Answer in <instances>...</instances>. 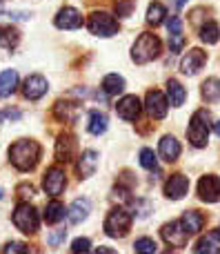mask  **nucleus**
I'll return each instance as SVG.
<instances>
[{"label": "nucleus", "instance_id": "10", "mask_svg": "<svg viewBox=\"0 0 220 254\" xmlns=\"http://www.w3.org/2000/svg\"><path fill=\"white\" fill-rule=\"evenodd\" d=\"M205 63H207V54H205L203 49L194 47V49H189V52H187L185 56H182V61H180V69H182V74L194 76V74H198V71L203 69Z\"/></svg>", "mask_w": 220, "mask_h": 254}, {"label": "nucleus", "instance_id": "11", "mask_svg": "<svg viewBox=\"0 0 220 254\" xmlns=\"http://www.w3.org/2000/svg\"><path fill=\"white\" fill-rule=\"evenodd\" d=\"M198 196L205 203H216L220 201V179L214 174H207L200 179L198 183Z\"/></svg>", "mask_w": 220, "mask_h": 254}, {"label": "nucleus", "instance_id": "14", "mask_svg": "<svg viewBox=\"0 0 220 254\" xmlns=\"http://www.w3.org/2000/svg\"><path fill=\"white\" fill-rule=\"evenodd\" d=\"M53 22H56L58 29H78V27H83V13L76 7H62L56 13Z\"/></svg>", "mask_w": 220, "mask_h": 254}, {"label": "nucleus", "instance_id": "38", "mask_svg": "<svg viewBox=\"0 0 220 254\" xmlns=\"http://www.w3.org/2000/svg\"><path fill=\"white\" fill-rule=\"evenodd\" d=\"M18 192H20V196H34V194H36V190H34V185H20V188H18Z\"/></svg>", "mask_w": 220, "mask_h": 254}, {"label": "nucleus", "instance_id": "18", "mask_svg": "<svg viewBox=\"0 0 220 254\" xmlns=\"http://www.w3.org/2000/svg\"><path fill=\"white\" fill-rule=\"evenodd\" d=\"M96 165H98V154L93 152V149H87V152H83V156H80V161H78V174H80V179H89V176L96 172Z\"/></svg>", "mask_w": 220, "mask_h": 254}, {"label": "nucleus", "instance_id": "34", "mask_svg": "<svg viewBox=\"0 0 220 254\" xmlns=\"http://www.w3.org/2000/svg\"><path fill=\"white\" fill-rule=\"evenodd\" d=\"M114 9H116V16L118 18H127V16H132V11H133V2L132 0H118Z\"/></svg>", "mask_w": 220, "mask_h": 254}, {"label": "nucleus", "instance_id": "44", "mask_svg": "<svg viewBox=\"0 0 220 254\" xmlns=\"http://www.w3.org/2000/svg\"><path fill=\"white\" fill-rule=\"evenodd\" d=\"M0 194H2V190H0Z\"/></svg>", "mask_w": 220, "mask_h": 254}, {"label": "nucleus", "instance_id": "33", "mask_svg": "<svg viewBox=\"0 0 220 254\" xmlns=\"http://www.w3.org/2000/svg\"><path fill=\"white\" fill-rule=\"evenodd\" d=\"M140 165L145 170H158V158H156L154 149H149V147L140 149Z\"/></svg>", "mask_w": 220, "mask_h": 254}, {"label": "nucleus", "instance_id": "9", "mask_svg": "<svg viewBox=\"0 0 220 254\" xmlns=\"http://www.w3.org/2000/svg\"><path fill=\"white\" fill-rule=\"evenodd\" d=\"M163 239L169 243L172 248H185L187 239H189V232L185 230V225L180 221H172V223H165L163 230H160Z\"/></svg>", "mask_w": 220, "mask_h": 254}, {"label": "nucleus", "instance_id": "42", "mask_svg": "<svg viewBox=\"0 0 220 254\" xmlns=\"http://www.w3.org/2000/svg\"><path fill=\"white\" fill-rule=\"evenodd\" d=\"M216 134L220 136V121H218V123H216Z\"/></svg>", "mask_w": 220, "mask_h": 254}, {"label": "nucleus", "instance_id": "28", "mask_svg": "<svg viewBox=\"0 0 220 254\" xmlns=\"http://www.w3.org/2000/svg\"><path fill=\"white\" fill-rule=\"evenodd\" d=\"M203 98L207 103L220 101V78H207L203 83Z\"/></svg>", "mask_w": 220, "mask_h": 254}, {"label": "nucleus", "instance_id": "26", "mask_svg": "<svg viewBox=\"0 0 220 254\" xmlns=\"http://www.w3.org/2000/svg\"><path fill=\"white\" fill-rule=\"evenodd\" d=\"M67 216V210H65V205H62L60 201H51V203H47V207H44V221L47 223H60L62 219Z\"/></svg>", "mask_w": 220, "mask_h": 254}, {"label": "nucleus", "instance_id": "1", "mask_svg": "<svg viewBox=\"0 0 220 254\" xmlns=\"http://www.w3.org/2000/svg\"><path fill=\"white\" fill-rule=\"evenodd\" d=\"M38 158H40V145L36 143V140L22 138V140H16V143L9 147V161L20 172L34 170Z\"/></svg>", "mask_w": 220, "mask_h": 254}, {"label": "nucleus", "instance_id": "19", "mask_svg": "<svg viewBox=\"0 0 220 254\" xmlns=\"http://www.w3.org/2000/svg\"><path fill=\"white\" fill-rule=\"evenodd\" d=\"M180 223L185 225V230L189 234H198L200 230H203V225H205V216L200 214L198 210H187L185 214H182Z\"/></svg>", "mask_w": 220, "mask_h": 254}, {"label": "nucleus", "instance_id": "13", "mask_svg": "<svg viewBox=\"0 0 220 254\" xmlns=\"http://www.w3.org/2000/svg\"><path fill=\"white\" fill-rule=\"evenodd\" d=\"M140 98L133 96V94H129V96H123L118 103H116V112H118V116L123 121H136L138 116H140Z\"/></svg>", "mask_w": 220, "mask_h": 254}, {"label": "nucleus", "instance_id": "23", "mask_svg": "<svg viewBox=\"0 0 220 254\" xmlns=\"http://www.w3.org/2000/svg\"><path fill=\"white\" fill-rule=\"evenodd\" d=\"M20 40V31L13 25H0V47L2 49H13Z\"/></svg>", "mask_w": 220, "mask_h": 254}, {"label": "nucleus", "instance_id": "4", "mask_svg": "<svg viewBox=\"0 0 220 254\" xmlns=\"http://www.w3.org/2000/svg\"><path fill=\"white\" fill-rule=\"evenodd\" d=\"M132 228V214L125 207H114L105 219V232L111 239H120L129 232Z\"/></svg>", "mask_w": 220, "mask_h": 254}, {"label": "nucleus", "instance_id": "29", "mask_svg": "<svg viewBox=\"0 0 220 254\" xmlns=\"http://www.w3.org/2000/svg\"><path fill=\"white\" fill-rule=\"evenodd\" d=\"M53 114L58 116L60 121H67V123H71V121H76V116H78V107L74 105V103H56V107H53Z\"/></svg>", "mask_w": 220, "mask_h": 254}, {"label": "nucleus", "instance_id": "30", "mask_svg": "<svg viewBox=\"0 0 220 254\" xmlns=\"http://www.w3.org/2000/svg\"><path fill=\"white\" fill-rule=\"evenodd\" d=\"M220 38V27L214 20H207L203 27H200V40L207 45H216Z\"/></svg>", "mask_w": 220, "mask_h": 254}, {"label": "nucleus", "instance_id": "16", "mask_svg": "<svg viewBox=\"0 0 220 254\" xmlns=\"http://www.w3.org/2000/svg\"><path fill=\"white\" fill-rule=\"evenodd\" d=\"M76 152V138L71 134H60L56 140V161L58 163H69Z\"/></svg>", "mask_w": 220, "mask_h": 254}, {"label": "nucleus", "instance_id": "35", "mask_svg": "<svg viewBox=\"0 0 220 254\" xmlns=\"http://www.w3.org/2000/svg\"><path fill=\"white\" fill-rule=\"evenodd\" d=\"M2 254H27V246L25 243H18V241H11L4 246Z\"/></svg>", "mask_w": 220, "mask_h": 254}, {"label": "nucleus", "instance_id": "3", "mask_svg": "<svg viewBox=\"0 0 220 254\" xmlns=\"http://www.w3.org/2000/svg\"><path fill=\"white\" fill-rule=\"evenodd\" d=\"M209 131H212V114L207 110H198L194 112L187 127V138L194 147H205L209 140Z\"/></svg>", "mask_w": 220, "mask_h": 254}, {"label": "nucleus", "instance_id": "27", "mask_svg": "<svg viewBox=\"0 0 220 254\" xmlns=\"http://www.w3.org/2000/svg\"><path fill=\"white\" fill-rule=\"evenodd\" d=\"M107 123H109V121H107V116L102 114V112H91V114H89V125H87L89 134H93V136L105 134Z\"/></svg>", "mask_w": 220, "mask_h": 254}, {"label": "nucleus", "instance_id": "7", "mask_svg": "<svg viewBox=\"0 0 220 254\" xmlns=\"http://www.w3.org/2000/svg\"><path fill=\"white\" fill-rule=\"evenodd\" d=\"M43 188L47 194L51 196H60L67 188V174L60 165H53L44 172V179H43Z\"/></svg>", "mask_w": 220, "mask_h": 254}, {"label": "nucleus", "instance_id": "41", "mask_svg": "<svg viewBox=\"0 0 220 254\" xmlns=\"http://www.w3.org/2000/svg\"><path fill=\"white\" fill-rule=\"evenodd\" d=\"M185 4H187V0H176V7H178V9L185 7Z\"/></svg>", "mask_w": 220, "mask_h": 254}, {"label": "nucleus", "instance_id": "12", "mask_svg": "<svg viewBox=\"0 0 220 254\" xmlns=\"http://www.w3.org/2000/svg\"><path fill=\"white\" fill-rule=\"evenodd\" d=\"M47 89H49L47 78H43L40 74H31L29 78L25 80V85H22V94H25L27 101H38V98H43L44 94H47Z\"/></svg>", "mask_w": 220, "mask_h": 254}, {"label": "nucleus", "instance_id": "40", "mask_svg": "<svg viewBox=\"0 0 220 254\" xmlns=\"http://www.w3.org/2000/svg\"><path fill=\"white\" fill-rule=\"evenodd\" d=\"M4 114H7L9 119H20V112H11V110H7Z\"/></svg>", "mask_w": 220, "mask_h": 254}, {"label": "nucleus", "instance_id": "43", "mask_svg": "<svg viewBox=\"0 0 220 254\" xmlns=\"http://www.w3.org/2000/svg\"><path fill=\"white\" fill-rule=\"evenodd\" d=\"M74 254H89V252H74Z\"/></svg>", "mask_w": 220, "mask_h": 254}, {"label": "nucleus", "instance_id": "22", "mask_svg": "<svg viewBox=\"0 0 220 254\" xmlns=\"http://www.w3.org/2000/svg\"><path fill=\"white\" fill-rule=\"evenodd\" d=\"M167 98H169V105L172 107H180L182 103H185V98H187V92H185V87H182L178 80H167Z\"/></svg>", "mask_w": 220, "mask_h": 254}, {"label": "nucleus", "instance_id": "36", "mask_svg": "<svg viewBox=\"0 0 220 254\" xmlns=\"http://www.w3.org/2000/svg\"><path fill=\"white\" fill-rule=\"evenodd\" d=\"M65 237H67V230H58L56 234H49V237H47V243L56 248V246H60V243L65 241Z\"/></svg>", "mask_w": 220, "mask_h": 254}, {"label": "nucleus", "instance_id": "32", "mask_svg": "<svg viewBox=\"0 0 220 254\" xmlns=\"http://www.w3.org/2000/svg\"><path fill=\"white\" fill-rule=\"evenodd\" d=\"M133 250H136L138 254H154L156 250H158V246H156L154 239L142 237V239H138V241L133 243Z\"/></svg>", "mask_w": 220, "mask_h": 254}, {"label": "nucleus", "instance_id": "24", "mask_svg": "<svg viewBox=\"0 0 220 254\" xmlns=\"http://www.w3.org/2000/svg\"><path fill=\"white\" fill-rule=\"evenodd\" d=\"M89 207H91V205H89L87 198H78V201H74V203H71V207L67 210V216H69L71 223H80V221L87 219Z\"/></svg>", "mask_w": 220, "mask_h": 254}, {"label": "nucleus", "instance_id": "31", "mask_svg": "<svg viewBox=\"0 0 220 254\" xmlns=\"http://www.w3.org/2000/svg\"><path fill=\"white\" fill-rule=\"evenodd\" d=\"M165 16H167V9H165L163 2H151L149 9H147V22L154 27H158L165 20Z\"/></svg>", "mask_w": 220, "mask_h": 254}, {"label": "nucleus", "instance_id": "15", "mask_svg": "<svg viewBox=\"0 0 220 254\" xmlns=\"http://www.w3.org/2000/svg\"><path fill=\"white\" fill-rule=\"evenodd\" d=\"M187 190H189V179L185 174H174L165 183V196L172 198V201H180L187 194Z\"/></svg>", "mask_w": 220, "mask_h": 254}, {"label": "nucleus", "instance_id": "20", "mask_svg": "<svg viewBox=\"0 0 220 254\" xmlns=\"http://www.w3.org/2000/svg\"><path fill=\"white\" fill-rule=\"evenodd\" d=\"M18 87V71L16 69H4L0 74V98H7L16 92Z\"/></svg>", "mask_w": 220, "mask_h": 254}, {"label": "nucleus", "instance_id": "6", "mask_svg": "<svg viewBox=\"0 0 220 254\" xmlns=\"http://www.w3.org/2000/svg\"><path fill=\"white\" fill-rule=\"evenodd\" d=\"M13 225L25 234H34L40 225L36 207L29 205V203H20V205L16 207V212H13Z\"/></svg>", "mask_w": 220, "mask_h": 254}, {"label": "nucleus", "instance_id": "2", "mask_svg": "<svg viewBox=\"0 0 220 254\" xmlns=\"http://www.w3.org/2000/svg\"><path fill=\"white\" fill-rule=\"evenodd\" d=\"M160 52H163V43H160V38L156 34L145 31V34H140L138 40L133 43L132 61L138 63V65H147V63L156 61V58L160 56Z\"/></svg>", "mask_w": 220, "mask_h": 254}, {"label": "nucleus", "instance_id": "25", "mask_svg": "<svg viewBox=\"0 0 220 254\" xmlns=\"http://www.w3.org/2000/svg\"><path fill=\"white\" fill-rule=\"evenodd\" d=\"M123 89H125V78L123 76L107 74L105 78H102V92H105L107 96H118Z\"/></svg>", "mask_w": 220, "mask_h": 254}, {"label": "nucleus", "instance_id": "39", "mask_svg": "<svg viewBox=\"0 0 220 254\" xmlns=\"http://www.w3.org/2000/svg\"><path fill=\"white\" fill-rule=\"evenodd\" d=\"M96 254H118V252H114L111 248H98Z\"/></svg>", "mask_w": 220, "mask_h": 254}, {"label": "nucleus", "instance_id": "37", "mask_svg": "<svg viewBox=\"0 0 220 254\" xmlns=\"http://www.w3.org/2000/svg\"><path fill=\"white\" fill-rule=\"evenodd\" d=\"M89 246H91L89 239H76L71 248H74V252H89Z\"/></svg>", "mask_w": 220, "mask_h": 254}, {"label": "nucleus", "instance_id": "5", "mask_svg": "<svg viewBox=\"0 0 220 254\" xmlns=\"http://www.w3.org/2000/svg\"><path fill=\"white\" fill-rule=\"evenodd\" d=\"M87 27L93 36H102V38H109V36L118 34V20L107 11H93L89 16Z\"/></svg>", "mask_w": 220, "mask_h": 254}, {"label": "nucleus", "instance_id": "8", "mask_svg": "<svg viewBox=\"0 0 220 254\" xmlns=\"http://www.w3.org/2000/svg\"><path fill=\"white\" fill-rule=\"evenodd\" d=\"M145 107H147V114H149L151 119L160 121L167 116L169 98L165 96L163 92H158V89H151V92H147V96H145Z\"/></svg>", "mask_w": 220, "mask_h": 254}, {"label": "nucleus", "instance_id": "21", "mask_svg": "<svg viewBox=\"0 0 220 254\" xmlns=\"http://www.w3.org/2000/svg\"><path fill=\"white\" fill-rule=\"evenodd\" d=\"M196 254H220V234L212 232L196 243Z\"/></svg>", "mask_w": 220, "mask_h": 254}, {"label": "nucleus", "instance_id": "17", "mask_svg": "<svg viewBox=\"0 0 220 254\" xmlns=\"http://www.w3.org/2000/svg\"><path fill=\"white\" fill-rule=\"evenodd\" d=\"M158 152L167 163H174V161H178V156H180V143H178L176 136H163V138H160Z\"/></svg>", "mask_w": 220, "mask_h": 254}]
</instances>
